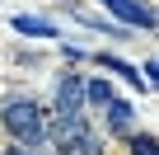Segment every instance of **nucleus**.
<instances>
[{"label": "nucleus", "mask_w": 159, "mask_h": 155, "mask_svg": "<svg viewBox=\"0 0 159 155\" xmlns=\"http://www.w3.org/2000/svg\"><path fill=\"white\" fill-rule=\"evenodd\" d=\"M0 122H5V132L14 141H24V146H33V141L47 136V118H42V108L33 99H10L5 113H0Z\"/></svg>", "instance_id": "obj_1"}, {"label": "nucleus", "mask_w": 159, "mask_h": 155, "mask_svg": "<svg viewBox=\"0 0 159 155\" xmlns=\"http://www.w3.org/2000/svg\"><path fill=\"white\" fill-rule=\"evenodd\" d=\"M52 136L61 155H103V136H94L84 118H56Z\"/></svg>", "instance_id": "obj_2"}, {"label": "nucleus", "mask_w": 159, "mask_h": 155, "mask_svg": "<svg viewBox=\"0 0 159 155\" xmlns=\"http://www.w3.org/2000/svg\"><path fill=\"white\" fill-rule=\"evenodd\" d=\"M56 118H84V80L80 75L56 80Z\"/></svg>", "instance_id": "obj_3"}, {"label": "nucleus", "mask_w": 159, "mask_h": 155, "mask_svg": "<svg viewBox=\"0 0 159 155\" xmlns=\"http://www.w3.org/2000/svg\"><path fill=\"white\" fill-rule=\"evenodd\" d=\"M103 10H112L122 24H131V28H154V10L145 5V0H98Z\"/></svg>", "instance_id": "obj_4"}, {"label": "nucleus", "mask_w": 159, "mask_h": 155, "mask_svg": "<svg viewBox=\"0 0 159 155\" xmlns=\"http://www.w3.org/2000/svg\"><path fill=\"white\" fill-rule=\"evenodd\" d=\"M103 108H108V127H112V132H122V136H126V132H131V113H136V108H131V104H126V99H108V104H103Z\"/></svg>", "instance_id": "obj_5"}, {"label": "nucleus", "mask_w": 159, "mask_h": 155, "mask_svg": "<svg viewBox=\"0 0 159 155\" xmlns=\"http://www.w3.org/2000/svg\"><path fill=\"white\" fill-rule=\"evenodd\" d=\"M14 33H24V38H56V28L47 19H33V14H14Z\"/></svg>", "instance_id": "obj_6"}, {"label": "nucleus", "mask_w": 159, "mask_h": 155, "mask_svg": "<svg viewBox=\"0 0 159 155\" xmlns=\"http://www.w3.org/2000/svg\"><path fill=\"white\" fill-rule=\"evenodd\" d=\"M98 66H103V70H117L122 80H131L136 90H145V80H140V75H136V66H126L122 56H108V52H98Z\"/></svg>", "instance_id": "obj_7"}, {"label": "nucleus", "mask_w": 159, "mask_h": 155, "mask_svg": "<svg viewBox=\"0 0 159 155\" xmlns=\"http://www.w3.org/2000/svg\"><path fill=\"white\" fill-rule=\"evenodd\" d=\"M108 99H112V85H108V80H84V104L103 108Z\"/></svg>", "instance_id": "obj_8"}, {"label": "nucleus", "mask_w": 159, "mask_h": 155, "mask_svg": "<svg viewBox=\"0 0 159 155\" xmlns=\"http://www.w3.org/2000/svg\"><path fill=\"white\" fill-rule=\"evenodd\" d=\"M126 136H131V155H154V136H150V132H140V136L126 132Z\"/></svg>", "instance_id": "obj_9"}, {"label": "nucleus", "mask_w": 159, "mask_h": 155, "mask_svg": "<svg viewBox=\"0 0 159 155\" xmlns=\"http://www.w3.org/2000/svg\"><path fill=\"white\" fill-rule=\"evenodd\" d=\"M5 155H52V150H42L38 141H33V146H24V141H14V150H5Z\"/></svg>", "instance_id": "obj_10"}]
</instances>
